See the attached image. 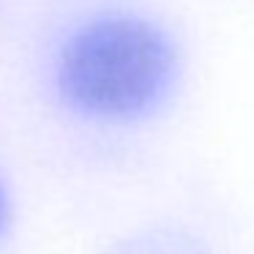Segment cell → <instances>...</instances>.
Wrapping results in <instances>:
<instances>
[{
  "label": "cell",
  "instance_id": "6da1fadb",
  "mask_svg": "<svg viewBox=\"0 0 254 254\" xmlns=\"http://www.w3.org/2000/svg\"><path fill=\"white\" fill-rule=\"evenodd\" d=\"M175 47L142 17L79 28L58 55V90L82 115L126 121L150 112L175 79Z\"/></svg>",
  "mask_w": 254,
  "mask_h": 254
},
{
  "label": "cell",
  "instance_id": "3957f363",
  "mask_svg": "<svg viewBox=\"0 0 254 254\" xmlns=\"http://www.w3.org/2000/svg\"><path fill=\"white\" fill-rule=\"evenodd\" d=\"M8 224H11V197H8V189L0 181V238L6 235Z\"/></svg>",
  "mask_w": 254,
  "mask_h": 254
},
{
  "label": "cell",
  "instance_id": "7a4b0ae2",
  "mask_svg": "<svg viewBox=\"0 0 254 254\" xmlns=\"http://www.w3.org/2000/svg\"><path fill=\"white\" fill-rule=\"evenodd\" d=\"M110 254H210L194 235L175 227H148L123 238Z\"/></svg>",
  "mask_w": 254,
  "mask_h": 254
}]
</instances>
